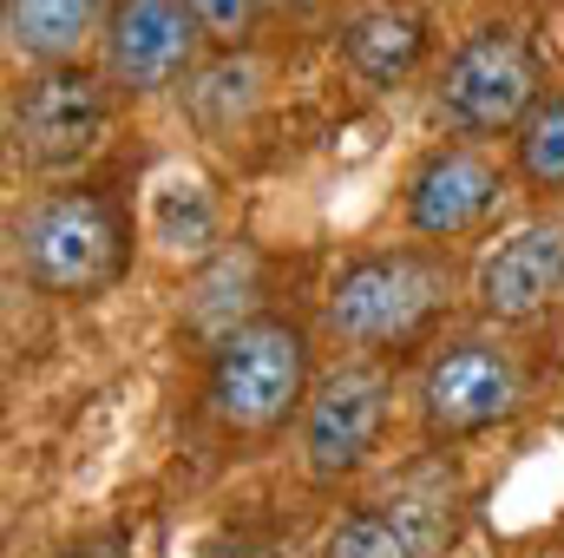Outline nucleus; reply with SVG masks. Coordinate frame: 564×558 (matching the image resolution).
<instances>
[{
  "mask_svg": "<svg viewBox=\"0 0 564 558\" xmlns=\"http://www.w3.org/2000/svg\"><path fill=\"white\" fill-rule=\"evenodd\" d=\"M453 296V264L440 250H368L341 264L322 302V329L341 348H408L433 329Z\"/></svg>",
  "mask_w": 564,
  "mask_h": 558,
  "instance_id": "f257e3e1",
  "label": "nucleus"
},
{
  "mask_svg": "<svg viewBox=\"0 0 564 558\" xmlns=\"http://www.w3.org/2000/svg\"><path fill=\"white\" fill-rule=\"evenodd\" d=\"M204 408L230 433H276L289 415L308 408V335L276 315L224 335L204 368Z\"/></svg>",
  "mask_w": 564,
  "mask_h": 558,
  "instance_id": "f03ea898",
  "label": "nucleus"
},
{
  "mask_svg": "<svg viewBox=\"0 0 564 558\" xmlns=\"http://www.w3.org/2000/svg\"><path fill=\"white\" fill-rule=\"evenodd\" d=\"M13 264L46 296H99L126 277V217L99 191H53L13 224Z\"/></svg>",
  "mask_w": 564,
  "mask_h": 558,
  "instance_id": "7ed1b4c3",
  "label": "nucleus"
},
{
  "mask_svg": "<svg viewBox=\"0 0 564 558\" xmlns=\"http://www.w3.org/2000/svg\"><path fill=\"white\" fill-rule=\"evenodd\" d=\"M545 99L539 86V53L525 46L519 26H473L433 86V106L453 132L466 139H492V132H519L525 112Z\"/></svg>",
  "mask_w": 564,
  "mask_h": 558,
  "instance_id": "20e7f679",
  "label": "nucleus"
},
{
  "mask_svg": "<svg viewBox=\"0 0 564 558\" xmlns=\"http://www.w3.org/2000/svg\"><path fill=\"white\" fill-rule=\"evenodd\" d=\"M7 132H13V158L26 171H79L106 132H112V79L93 66H33V79L13 93L7 106Z\"/></svg>",
  "mask_w": 564,
  "mask_h": 558,
  "instance_id": "39448f33",
  "label": "nucleus"
},
{
  "mask_svg": "<svg viewBox=\"0 0 564 558\" xmlns=\"http://www.w3.org/2000/svg\"><path fill=\"white\" fill-rule=\"evenodd\" d=\"M525 408V368L492 335H459L433 348L414 382V415L426 440H473Z\"/></svg>",
  "mask_w": 564,
  "mask_h": 558,
  "instance_id": "423d86ee",
  "label": "nucleus"
},
{
  "mask_svg": "<svg viewBox=\"0 0 564 558\" xmlns=\"http://www.w3.org/2000/svg\"><path fill=\"white\" fill-rule=\"evenodd\" d=\"M394 415V375L375 368V362H341L335 375H322L308 388V408H302V466L308 480L335 486L348 473H361L388 433Z\"/></svg>",
  "mask_w": 564,
  "mask_h": 558,
  "instance_id": "0eeeda50",
  "label": "nucleus"
},
{
  "mask_svg": "<svg viewBox=\"0 0 564 558\" xmlns=\"http://www.w3.org/2000/svg\"><path fill=\"white\" fill-rule=\"evenodd\" d=\"M204 26L184 13V0H112L99 33V73L112 93H164L197 73Z\"/></svg>",
  "mask_w": 564,
  "mask_h": 558,
  "instance_id": "6e6552de",
  "label": "nucleus"
},
{
  "mask_svg": "<svg viewBox=\"0 0 564 558\" xmlns=\"http://www.w3.org/2000/svg\"><path fill=\"white\" fill-rule=\"evenodd\" d=\"M473 302L486 322L519 329L564 302V217L512 224L473 270Z\"/></svg>",
  "mask_w": 564,
  "mask_h": 558,
  "instance_id": "1a4fd4ad",
  "label": "nucleus"
},
{
  "mask_svg": "<svg viewBox=\"0 0 564 558\" xmlns=\"http://www.w3.org/2000/svg\"><path fill=\"white\" fill-rule=\"evenodd\" d=\"M506 197V171L479 151V144L453 139L433 144L421 164L408 171V191H401V217L421 244H453L466 230H479Z\"/></svg>",
  "mask_w": 564,
  "mask_h": 558,
  "instance_id": "9d476101",
  "label": "nucleus"
},
{
  "mask_svg": "<svg viewBox=\"0 0 564 558\" xmlns=\"http://www.w3.org/2000/svg\"><path fill=\"white\" fill-rule=\"evenodd\" d=\"M139 224H144V244L164 250L171 264H210L224 250V211H217V191L197 164L171 158L144 178V197H139Z\"/></svg>",
  "mask_w": 564,
  "mask_h": 558,
  "instance_id": "9b49d317",
  "label": "nucleus"
},
{
  "mask_svg": "<svg viewBox=\"0 0 564 558\" xmlns=\"http://www.w3.org/2000/svg\"><path fill=\"white\" fill-rule=\"evenodd\" d=\"M335 53L368 93H388L426 60V20L408 13V7H361V13L341 20Z\"/></svg>",
  "mask_w": 564,
  "mask_h": 558,
  "instance_id": "f8f14e48",
  "label": "nucleus"
},
{
  "mask_svg": "<svg viewBox=\"0 0 564 558\" xmlns=\"http://www.w3.org/2000/svg\"><path fill=\"white\" fill-rule=\"evenodd\" d=\"M106 13L112 0H7V46L26 66H73L106 33Z\"/></svg>",
  "mask_w": 564,
  "mask_h": 558,
  "instance_id": "ddd939ff",
  "label": "nucleus"
},
{
  "mask_svg": "<svg viewBox=\"0 0 564 558\" xmlns=\"http://www.w3.org/2000/svg\"><path fill=\"white\" fill-rule=\"evenodd\" d=\"M257 296H263V264L250 244H224L210 264H197V296H191V322L197 335H210V348L224 335H237L243 322H257Z\"/></svg>",
  "mask_w": 564,
  "mask_h": 558,
  "instance_id": "4468645a",
  "label": "nucleus"
},
{
  "mask_svg": "<svg viewBox=\"0 0 564 558\" xmlns=\"http://www.w3.org/2000/svg\"><path fill=\"white\" fill-rule=\"evenodd\" d=\"M257 79H263V73H257L250 60H217V66L191 73L184 99H191V112H197L204 132H237V119L257 112Z\"/></svg>",
  "mask_w": 564,
  "mask_h": 558,
  "instance_id": "2eb2a0df",
  "label": "nucleus"
},
{
  "mask_svg": "<svg viewBox=\"0 0 564 558\" xmlns=\"http://www.w3.org/2000/svg\"><path fill=\"white\" fill-rule=\"evenodd\" d=\"M512 171L532 191H564V93H545L512 132Z\"/></svg>",
  "mask_w": 564,
  "mask_h": 558,
  "instance_id": "dca6fc26",
  "label": "nucleus"
},
{
  "mask_svg": "<svg viewBox=\"0 0 564 558\" xmlns=\"http://www.w3.org/2000/svg\"><path fill=\"white\" fill-rule=\"evenodd\" d=\"M328 558H421V552H414L408 526L394 519V506L381 500V506H355L348 519H335Z\"/></svg>",
  "mask_w": 564,
  "mask_h": 558,
  "instance_id": "f3484780",
  "label": "nucleus"
},
{
  "mask_svg": "<svg viewBox=\"0 0 564 558\" xmlns=\"http://www.w3.org/2000/svg\"><path fill=\"white\" fill-rule=\"evenodd\" d=\"M184 13L204 26V40L237 46V40L250 33V20H257V0H184Z\"/></svg>",
  "mask_w": 564,
  "mask_h": 558,
  "instance_id": "a211bd4d",
  "label": "nucleus"
},
{
  "mask_svg": "<svg viewBox=\"0 0 564 558\" xmlns=\"http://www.w3.org/2000/svg\"><path fill=\"white\" fill-rule=\"evenodd\" d=\"M257 7H276V13H289V7H308V0H257Z\"/></svg>",
  "mask_w": 564,
  "mask_h": 558,
  "instance_id": "6ab92c4d",
  "label": "nucleus"
}]
</instances>
